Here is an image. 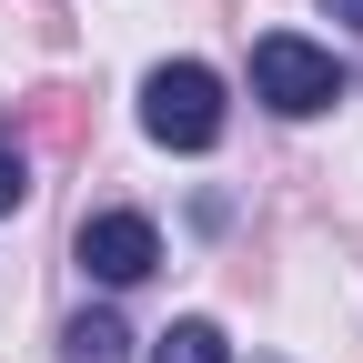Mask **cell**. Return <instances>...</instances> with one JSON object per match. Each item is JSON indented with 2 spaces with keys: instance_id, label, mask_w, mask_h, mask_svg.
<instances>
[{
  "instance_id": "cell-5",
  "label": "cell",
  "mask_w": 363,
  "mask_h": 363,
  "mask_svg": "<svg viewBox=\"0 0 363 363\" xmlns=\"http://www.w3.org/2000/svg\"><path fill=\"white\" fill-rule=\"evenodd\" d=\"M152 363H233V343H222V323H202V313H192V323H172V333H162Z\"/></svg>"
},
{
  "instance_id": "cell-2",
  "label": "cell",
  "mask_w": 363,
  "mask_h": 363,
  "mask_svg": "<svg viewBox=\"0 0 363 363\" xmlns=\"http://www.w3.org/2000/svg\"><path fill=\"white\" fill-rule=\"evenodd\" d=\"M142 131H152L162 152H212L222 142V81L202 61H162L142 81Z\"/></svg>"
},
{
  "instance_id": "cell-3",
  "label": "cell",
  "mask_w": 363,
  "mask_h": 363,
  "mask_svg": "<svg viewBox=\"0 0 363 363\" xmlns=\"http://www.w3.org/2000/svg\"><path fill=\"white\" fill-rule=\"evenodd\" d=\"M162 262V233H152V222L142 212H91L81 222V272H91V283H142V272Z\"/></svg>"
},
{
  "instance_id": "cell-6",
  "label": "cell",
  "mask_w": 363,
  "mask_h": 363,
  "mask_svg": "<svg viewBox=\"0 0 363 363\" xmlns=\"http://www.w3.org/2000/svg\"><path fill=\"white\" fill-rule=\"evenodd\" d=\"M30 202V162H21V142L0 131V212H21Z\"/></svg>"
},
{
  "instance_id": "cell-1",
  "label": "cell",
  "mask_w": 363,
  "mask_h": 363,
  "mask_svg": "<svg viewBox=\"0 0 363 363\" xmlns=\"http://www.w3.org/2000/svg\"><path fill=\"white\" fill-rule=\"evenodd\" d=\"M252 101H272L283 121H313V111L343 101V61L313 51L303 30H262L252 40Z\"/></svg>"
},
{
  "instance_id": "cell-4",
  "label": "cell",
  "mask_w": 363,
  "mask_h": 363,
  "mask_svg": "<svg viewBox=\"0 0 363 363\" xmlns=\"http://www.w3.org/2000/svg\"><path fill=\"white\" fill-rule=\"evenodd\" d=\"M61 363H131V333H121V313H81V323L61 333Z\"/></svg>"
},
{
  "instance_id": "cell-7",
  "label": "cell",
  "mask_w": 363,
  "mask_h": 363,
  "mask_svg": "<svg viewBox=\"0 0 363 363\" xmlns=\"http://www.w3.org/2000/svg\"><path fill=\"white\" fill-rule=\"evenodd\" d=\"M323 11H333V21H353V30H363V0H323Z\"/></svg>"
}]
</instances>
